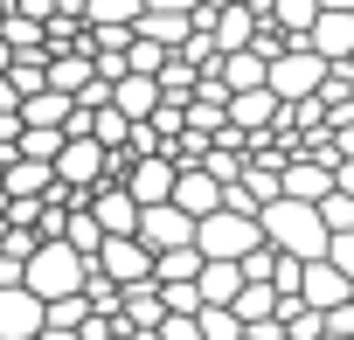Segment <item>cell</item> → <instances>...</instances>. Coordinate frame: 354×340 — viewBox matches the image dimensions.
Here are the masks:
<instances>
[{
  "mask_svg": "<svg viewBox=\"0 0 354 340\" xmlns=\"http://www.w3.org/2000/svg\"><path fill=\"white\" fill-rule=\"evenodd\" d=\"M257 229L271 250H292V257H326V236H333L319 202H299V195H271L257 209Z\"/></svg>",
  "mask_w": 354,
  "mask_h": 340,
  "instance_id": "obj_1",
  "label": "cell"
},
{
  "mask_svg": "<svg viewBox=\"0 0 354 340\" xmlns=\"http://www.w3.org/2000/svg\"><path fill=\"white\" fill-rule=\"evenodd\" d=\"M84 278H91V257H84L70 236H42V243L28 250V264H21V285H28L35 299H63V292H84Z\"/></svg>",
  "mask_w": 354,
  "mask_h": 340,
  "instance_id": "obj_2",
  "label": "cell"
},
{
  "mask_svg": "<svg viewBox=\"0 0 354 340\" xmlns=\"http://www.w3.org/2000/svg\"><path fill=\"white\" fill-rule=\"evenodd\" d=\"M257 243H264L257 209H230V202H216L209 216H195V250H202V257H243V250H257Z\"/></svg>",
  "mask_w": 354,
  "mask_h": 340,
  "instance_id": "obj_3",
  "label": "cell"
},
{
  "mask_svg": "<svg viewBox=\"0 0 354 340\" xmlns=\"http://www.w3.org/2000/svg\"><path fill=\"white\" fill-rule=\"evenodd\" d=\"M146 250H174V243H195V216L181 209V202H139V229H132Z\"/></svg>",
  "mask_w": 354,
  "mask_h": 340,
  "instance_id": "obj_4",
  "label": "cell"
},
{
  "mask_svg": "<svg viewBox=\"0 0 354 340\" xmlns=\"http://www.w3.org/2000/svg\"><path fill=\"white\" fill-rule=\"evenodd\" d=\"M104 167H111V146H97L91 132H70L63 153H56V181H63V188H97Z\"/></svg>",
  "mask_w": 354,
  "mask_h": 340,
  "instance_id": "obj_5",
  "label": "cell"
},
{
  "mask_svg": "<svg viewBox=\"0 0 354 340\" xmlns=\"http://www.w3.org/2000/svg\"><path fill=\"white\" fill-rule=\"evenodd\" d=\"M174 174H181V160H174V153H160V146L125 160V188H132L139 202H167V195H174Z\"/></svg>",
  "mask_w": 354,
  "mask_h": 340,
  "instance_id": "obj_6",
  "label": "cell"
},
{
  "mask_svg": "<svg viewBox=\"0 0 354 340\" xmlns=\"http://www.w3.org/2000/svg\"><path fill=\"white\" fill-rule=\"evenodd\" d=\"M97 271L118 278V285H139V278H153V250L139 236H104L97 243Z\"/></svg>",
  "mask_w": 354,
  "mask_h": 340,
  "instance_id": "obj_7",
  "label": "cell"
},
{
  "mask_svg": "<svg viewBox=\"0 0 354 340\" xmlns=\"http://www.w3.org/2000/svg\"><path fill=\"white\" fill-rule=\"evenodd\" d=\"M306 42L326 56V63H354V8H319Z\"/></svg>",
  "mask_w": 354,
  "mask_h": 340,
  "instance_id": "obj_8",
  "label": "cell"
},
{
  "mask_svg": "<svg viewBox=\"0 0 354 340\" xmlns=\"http://www.w3.org/2000/svg\"><path fill=\"white\" fill-rule=\"evenodd\" d=\"M278 181H285V195L319 202V195L333 188V146H326V153H299V160H285V167H278Z\"/></svg>",
  "mask_w": 354,
  "mask_h": 340,
  "instance_id": "obj_9",
  "label": "cell"
},
{
  "mask_svg": "<svg viewBox=\"0 0 354 340\" xmlns=\"http://www.w3.org/2000/svg\"><path fill=\"white\" fill-rule=\"evenodd\" d=\"M84 209L104 223V236H132V229H139V195H132V188H91Z\"/></svg>",
  "mask_w": 354,
  "mask_h": 340,
  "instance_id": "obj_10",
  "label": "cell"
},
{
  "mask_svg": "<svg viewBox=\"0 0 354 340\" xmlns=\"http://www.w3.org/2000/svg\"><path fill=\"white\" fill-rule=\"evenodd\" d=\"M42 333V299L28 285H0V340H28Z\"/></svg>",
  "mask_w": 354,
  "mask_h": 340,
  "instance_id": "obj_11",
  "label": "cell"
},
{
  "mask_svg": "<svg viewBox=\"0 0 354 340\" xmlns=\"http://www.w3.org/2000/svg\"><path fill=\"white\" fill-rule=\"evenodd\" d=\"M278 111H285V97H278L271 84L230 91V125H236V132H264V125H278Z\"/></svg>",
  "mask_w": 354,
  "mask_h": 340,
  "instance_id": "obj_12",
  "label": "cell"
},
{
  "mask_svg": "<svg viewBox=\"0 0 354 340\" xmlns=\"http://www.w3.org/2000/svg\"><path fill=\"white\" fill-rule=\"evenodd\" d=\"M0 188H8L15 202H21V195L49 202V195H56L63 181H56V167H49V160H28V153H15V160H8V174H0Z\"/></svg>",
  "mask_w": 354,
  "mask_h": 340,
  "instance_id": "obj_13",
  "label": "cell"
},
{
  "mask_svg": "<svg viewBox=\"0 0 354 340\" xmlns=\"http://www.w3.org/2000/svg\"><path fill=\"white\" fill-rule=\"evenodd\" d=\"M174 202H181L188 216H209V209L223 202V181L209 174V167H195V160H181V174H174Z\"/></svg>",
  "mask_w": 354,
  "mask_h": 340,
  "instance_id": "obj_14",
  "label": "cell"
},
{
  "mask_svg": "<svg viewBox=\"0 0 354 340\" xmlns=\"http://www.w3.org/2000/svg\"><path fill=\"white\" fill-rule=\"evenodd\" d=\"M209 35H216V49H243V42H257V8H250V0H223V8L209 15Z\"/></svg>",
  "mask_w": 354,
  "mask_h": 340,
  "instance_id": "obj_15",
  "label": "cell"
},
{
  "mask_svg": "<svg viewBox=\"0 0 354 340\" xmlns=\"http://www.w3.org/2000/svg\"><path fill=\"white\" fill-rule=\"evenodd\" d=\"M160 97H167V91H160V77H146V70H125V77L111 84V104H118L125 118H153Z\"/></svg>",
  "mask_w": 354,
  "mask_h": 340,
  "instance_id": "obj_16",
  "label": "cell"
},
{
  "mask_svg": "<svg viewBox=\"0 0 354 340\" xmlns=\"http://www.w3.org/2000/svg\"><path fill=\"white\" fill-rule=\"evenodd\" d=\"M132 28H139V35H153V42H167V49H181V42H188V28H195V15H188V8H160V0H146Z\"/></svg>",
  "mask_w": 354,
  "mask_h": 340,
  "instance_id": "obj_17",
  "label": "cell"
},
{
  "mask_svg": "<svg viewBox=\"0 0 354 340\" xmlns=\"http://www.w3.org/2000/svg\"><path fill=\"white\" fill-rule=\"evenodd\" d=\"M195 285H202V305H230L236 285H243V257H202Z\"/></svg>",
  "mask_w": 354,
  "mask_h": 340,
  "instance_id": "obj_18",
  "label": "cell"
},
{
  "mask_svg": "<svg viewBox=\"0 0 354 340\" xmlns=\"http://www.w3.org/2000/svg\"><path fill=\"white\" fill-rule=\"evenodd\" d=\"M91 77H97V56H91V42H77V49H56V56H49V84H56V91H70V97H77Z\"/></svg>",
  "mask_w": 354,
  "mask_h": 340,
  "instance_id": "obj_19",
  "label": "cell"
},
{
  "mask_svg": "<svg viewBox=\"0 0 354 340\" xmlns=\"http://www.w3.org/2000/svg\"><path fill=\"white\" fill-rule=\"evenodd\" d=\"M118 312H125L132 326H160V319H167V299H160L153 278H139V285H118Z\"/></svg>",
  "mask_w": 354,
  "mask_h": 340,
  "instance_id": "obj_20",
  "label": "cell"
},
{
  "mask_svg": "<svg viewBox=\"0 0 354 340\" xmlns=\"http://www.w3.org/2000/svg\"><path fill=\"white\" fill-rule=\"evenodd\" d=\"M70 104H77L70 91L42 84V91H28V97H21V125H63V118H70Z\"/></svg>",
  "mask_w": 354,
  "mask_h": 340,
  "instance_id": "obj_21",
  "label": "cell"
},
{
  "mask_svg": "<svg viewBox=\"0 0 354 340\" xmlns=\"http://www.w3.org/2000/svg\"><path fill=\"white\" fill-rule=\"evenodd\" d=\"M230 305H236V319H243V326H250V319H271V312H278V285H271V278H243Z\"/></svg>",
  "mask_w": 354,
  "mask_h": 340,
  "instance_id": "obj_22",
  "label": "cell"
},
{
  "mask_svg": "<svg viewBox=\"0 0 354 340\" xmlns=\"http://www.w3.org/2000/svg\"><path fill=\"white\" fill-rule=\"evenodd\" d=\"M63 125H21V139H15V153H28V160H49L56 167V153H63Z\"/></svg>",
  "mask_w": 354,
  "mask_h": 340,
  "instance_id": "obj_23",
  "label": "cell"
},
{
  "mask_svg": "<svg viewBox=\"0 0 354 340\" xmlns=\"http://www.w3.org/2000/svg\"><path fill=\"white\" fill-rule=\"evenodd\" d=\"M146 0H84V21L91 28H132Z\"/></svg>",
  "mask_w": 354,
  "mask_h": 340,
  "instance_id": "obj_24",
  "label": "cell"
},
{
  "mask_svg": "<svg viewBox=\"0 0 354 340\" xmlns=\"http://www.w3.org/2000/svg\"><path fill=\"white\" fill-rule=\"evenodd\" d=\"M63 236H70V243H77L84 257H97V243H104V223H97V216H91L84 202H77V216H63Z\"/></svg>",
  "mask_w": 354,
  "mask_h": 340,
  "instance_id": "obj_25",
  "label": "cell"
},
{
  "mask_svg": "<svg viewBox=\"0 0 354 340\" xmlns=\"http://www.w3.org/2000/svg\"><path fill=\"white\" fill-rule=\"evenodd\" d=\"M264 15H271L285 35H306V28H313V15H319V0H271Z\"/></svg>",
  "mask_w": 354,
  "mask_h": 340,
  "instance_id": "obj_26",
  "label": "cell"
},
{
  "mask_svg": "<svg viewBox=\"0 0 354 340\" xmlns=\"http://www.w3.org/2000/svg\"><path fill=\"white\" fill-rule=\"evenodd\" d=\"M195 319H202V333H209V340H236V333H243V319H236V305H202Z\"/></svg>",
  "mask_w": 354,
  "mask_h": 340,
  "instance_id": "obj_27",
  "label": "cell"
},
{
  "mask_svg": "<svg viewBox=\"0 0 354 340\" xmlns=\"http://www.w3.org/2000/svg\"><path fill=\"white\" fill-rule=\"evenodd\" d=\"M160 299H167V312H202V285L195 278H167Z\"/></svg>",
  "mask_w": 354,
  "mask_h": 340,
  "instance_id": "obj_28",
  "label": "cell"
},
{
  "mask_svg": "<svg viewBox=\"0 0 354 340\" xmlns=\"http://www.w3.org/2000/svg\"><path fill=\"white\" fill-rule=\"evenodd\" d=\"M319 216H326V229H354V195L326 188V195H319Z\"/></svg>",
  "mask_w": 354,
  "mask_h": 340,
  "instance_id": "obj_29",
  "label": "cell"
},
{
  "mask_svg": "<svg viewBox=\"0 0 354 340\" xmlns=\"http://www.w3.org/2000/svg\"><path fill=\"white\" fill-rule=\"evenodd\" d=\"M160 340H209V333H202L195 312H167V319H160Z\"/></svg>",
  "mask_w": 354,
  "mask_h": 340,
  "instance_id": "obj_30",
  "label": "cell"
},
{
  "mask_svg": "<svg viewBox=\"0 0 354 340\" xmlns=\"http://www.w3.org/2000/svg\"><path fill=\"white\" fill-rule=\"evenodd\" d=\"M326 257H333V264L354 278V229H333V236H326Z\"/></svg>",
  "mask_w": 354,
  "mask_h": 340,
  "instance_id": "obj_31",
  "label": "cell"
},
{
  "mask_svg": "<svg viewBox=\"0 0 354 340\" xmlns=\"http://www.w3.org/2000/svg\"><path fill=\"white\" fill-rule=\"evenodd\" d=\"M333 188H340V195H354V153H340V160H333Z\"/></svg>",
  "mask_w": 354,
  "mask_h": 340,
  "instance_id": "obj_32",
  "label": "cell"
},
{
  "mask_svg": "<svg viewBox=\"0 0 354 340\" xmlns=\"http://www.w3.org/2000/svg\"><path fill=\"white\" fill-rule=\"evenodd\" d=\"M8 104H21V91H15V77H8V70H0V111H8Z\"/></svg>",
  "mask_w": 354,
  "mask_h": 340,
  "instance_id": "obj_33",
  "label": "cell"
},
{
  "mask_svg": "<svg viewBox=\"0 0 354 340\" xmlns=\"http://www.w3.org/2000/svg\"><path fill=\"white\" fill-rule=\"evenodd\" d=\"M8 63H15V42H8V35H0V70H8Z\"/></svg>",
  "mask_w": 354,
  "mask_h": 340,
  "instance_id": "obj_34",
  "label": "cell"
},
{
  "mask_svg": "<svg viewBox=\"0 0 354 340\" xmlns=\"http://www.w3.org/2000/svg\"><path fill=\"white\" fill-rule=\"evenodd\" d=\"M313 340H354V333H333V326H319V333H313Z\"/></svg>",
  "mask_w": 354,
  "mask_h": 340,
  "instance_id": "obj_35",
  "label": "cell"
},
{
  "mask_svg": "<svg viewBox=\"0 0 354 340\" xmlns=\"http://www.w3.org/2000/svg\"><path fill=\"white\" fill-rule=\"evenodd\" d=\"M319 8H354V0H319Z\"/></svg>",
  "mask_w": 354,
  "mask_h": 340,
  "instance_id": "obj_36",
  "label": "cell"
},
{
  "mask_svg": "<svg viewBox=\"0 0 354 340\" xmlns=\"http://www.w3.org/2000/svg\"><path fill=\"white\" fill-rule=\"evenodd\" d=\"M0 21H8V0H0Z\"/></svg>",
  "mask_w": 354,
  "mask_h": 340,
  "instance_id": "obj_37",
  "label": "cell"
}]
</instances>
